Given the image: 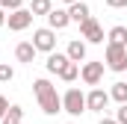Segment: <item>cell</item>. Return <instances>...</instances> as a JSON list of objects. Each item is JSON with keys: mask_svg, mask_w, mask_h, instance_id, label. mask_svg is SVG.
<instances>
[{"mask_svg": "<svg viewBox=\"0 0 127 124\" xmlns=\"http://www.w3.org/2000/svg\"><path fill=\"white\" fill-rule=\"evenodd\" d=\"M115 121H118V124H127V103H118V109H115Z\"/></svg>", "mask_w": 127, "mask_h": 124, "instance_id": "cell-21", "label": "cell"}, {"mask_svg": "<svg viewBox=\"0 0 127 124\" xmlns=\"http://www.w3.org/2000/svg\"><path fill=\"white\" fill-rule=\"evenodd\" d=\"M35 44L32 41H18L15 44V59L18 62H24V65H32V59H35Z\"/></svg>", "mask_w": 127, "mask_h": 124, "instance_id": "cell-10", "label": "cell"}, {"mask_svg": "<svg viewBox=\"0 0 127 124\" xmlns=\"http://www.w3.org/2000/svg\"><path fill=\"white\" fill-rule=\"evenodd\" d=\"M21 6H24V0H0V9H6V12L21 9Z\"/></svg>", "mask_w": 127, "mask_h": 124, "instance_id": "cell-20", "label": "cell"}, {"mask_svg": "<svg viewBox=\"0 0 127 124\" xmlns=\"http://www.w3.org/2000/svg\"><path fill=\"white\" fill-rule=\"evenodd\" d=\"M65 53H68L71 62H86V41L83 38H71L68 47H65Z\"/></svg>", "mask_w": 127, "mask_h": 124, "instance_id": "cell-12", "label": "cell"}, {"mask_svg": "<svg viewBox=\"0 0 127 124\" xmlns=\"http://www.w3.org/2000/svg\"><path fill=\"white\" fill-rule=\"evenodd\" d=\"M68 124H71V121H68Z\"/></svg>", "mask_w": 127, "mask_h": 124, "instance_id": "cell-28", "label": "cell"}, {"mask_svg": "<svg viewBox=\"0 0 127 124\" xmlns=\"http://www.w3.org/2000/svg\"><path fill=\"white\" fill-rule=\"evenodd\" d=\"M32 44H35V50H41V53L56 50V30H53V27H38V30L32 32Z\"/></svg>", "mask_w": 127, "mask_h": 124, "instance_id": "cell-4", "label": "cell"}, {"mask_svg": "<svg viewBox=\"0 0 127 124\" xmlns=\"http://www.w3.org/2000/svg\"><path fill=\"white\" fill-rule=\"evenodd\" d=\"M109 97H112L115 103H127V83H124V80L112 83V89H109Z\"/></svg>", "mask_w": 127, "mask_h": 124, "instance_id": "cell-15", "label": "cell"}, {"mask_svg": "<svg viewBox=\"0 0 127 124\" xmlns=\"http://www.w3.org/2000/svg\"><path fill=\"white\" fill-rule=\"evenodd\" d=\"M32 94H35V100H38V106H41L44 115H56V112H62V97H59L56 86H53L47 77L32 80Z\"/></svg>", "mask_w": 127, "mask_h": 124, "instance_id": "cell-1", "label": "cell"}, {"mask_svg": "<svg viewBox=\"0 0 127 124\" xmlns=\"http://www.w3.org/2000/svg\"><path fill=\"white\" fill-rule=\"evenodd\" d=\"M12 77H15V68L9 62H0V83H9Z\"/></svg>", "mask_w": 127, "mask_h": 124, "instance_id": "cell-19", "label": "cell"}, {"mask_svg": "<svg viewBox=\"0 0 127 124\" xmlns=\"http://www.w3.org/2000/svg\"><path fill=\"white\" fill-rule=\"evenodd\" d=\"M80 38L86 41V44H103V27L97 24L95 18H86L83 24H80Z\"/></svg>", "mask_w": 127, "mask_h": 124, "instance_id": "cell-6", "label": "cell"}, {"mask_svg": "<svg viewBox=\"0 0 127 124\" xmlns=\"http://www.w3.org/2000/svg\"><path fill=\"white\" fill-rule=\"evenodd\" d=\"M32 18H35V15H32L30 9H24V6H21V9H12V12L6 15V27L12 32H24L32 24Z\"/></svg>", "mask_w": 127, "mask_h": 124, "instance_id": "cell-5", "label": "cell"}, {"mask_svg": "<svg viewBox=\"0 0 127 124\" xmlns=\"http://www.w3.org/2000/svg\"><path fill=\"white\" fill-rule=\"evenodd\" d=\"M77 77H80V62H71V59H68V65L59 71V80H65V83H74Z\"/></svg>", "mask_w": 127, "mask_h": 124, "instance_id": "cell-14", "label": "cell"}, {"mask_svg": "<svg viewBox=\"0 0 127 124\" xmlns=\"http://www.w3.org/2000/svg\"><path fill=\"white\" fill-rule=\"evenodd\" d=\"M65 65H68V53H59V50H50V53H47L44 68H47L50 74H56V77H59V71H62Z\"/></svg>", "mask_w": 127, "mask_h": 124, "instance_id": "cell-11", "label": "cell"}, {"mask_svg": "<svg viewBox=\"0 0 127 124\" xmlns=\"http://www.w3.org/2000/svg\"><path fill=\"white\" fill-rule=\"evenodd\" d=\"M62 3H65V6H71V3H77V0H62Z\"/></svg>", "mask_w": 127, "mask_h": 124, "instance_id": "cell-27", "label": "cell"}, {"mask_svg": "<svg viewBox=\"0 0 127 124\" xmlns=\"http://www.w3.org/2000/svg\"><path fill=\"white\" fill-rule=\"evenodd\" d=\"M68 15H71V21H77V24H83L86 18H92V9H89V3H83V0H77V3H71V6H68Z\"/></svg>", "mask_w": 127, "mask_h": 124, "instance_id": "cell-13", "label": "cell"}, {"mask_svg": "<svg viewBox=\"0 0 127 124\" xmlns=\"http://www.w3.org/2000/svg\"><path fill=\"white\" fill-rule=\"evenodd\" d=\"M6 109H9V100H6V94H0V121L6 118Z\"/></svg>", "mask_w": 127, "mask_h": 124, "instance_id": "cell-23", "label": "cell"}, {"mask_svg": "<svg viewBox=\"0 0 127 124\" xmlns=\"http://www.w3.org/2000/svg\"><path fill=\"white\" fill-rule=\"evenodd\" d=\"M44 18H47V27H53V30H65V27L71 24V15H68V9H56V6H53V9H50Z\"/></svg>", "mask_w": 127, "mask_h": 124, "instance_id": "cell-9", "label": "cell"}, {"mask_svg": "<svg viewBox=\"0 0 127 124\" xmlns=\"http://www.w3.org/2000/svg\"><path fill=\"white\" fill-rule=\"evenodd\" d=\"M109 9H127V0H103Z\"/></svg>", "mask_w": 127, "mask_h": 124, "instance_id": "cell-22", "label": "cell"}, {"mask_svg": "<svg viewBox=\"0 0 127 124\" xmlns=\"http://www.w3.org/2000/svg\"><path fill=\"white\" fill-rule=\"evenodd\" d=\"M0 27H6V9H0Z\"/></svg>", "mask_w": 127, "mask_h": 124, "instance_id": "cell-25", "label": "cell"}, {"mask_svg": "<svg viewBox=\"0 0 127 124\" xmlns=\"http://www.w3.org/2000/svg\"><path fill=\"white\" fill-rule=\"evenodd\" d=\"M62 112L74 115V118H77V115H83V112H89V109H86V94L80 92L77 86H71V89L62 94Z\"/></svg>", "mask_w": 127, "mask_h": 124, "instance_id": "cell-3", "label": "cell"}, {"mask_svg": "<svg viewBox=\"0 0 127 124\" xmlns=\"http://www.w3.org/2000/svg\"><path fill=\"white\" fill-rule=\"evenodd\" d=\"M50 9H53V0H32V3H30V12H32V15H47Z\"/></svg>", "mask_w": 127, "mask_h": 124, "instance_id": "cell-17", "label": "cell"}, {"mask_svg": "<svg viewBox=\"0 0 127 124\" xmlns=\"http://www.w3.org/2000/svg\"><path fill=\"white\" fill-rule=\"evenodd\" d=\"M103 65L115 74H124L127 71V44H115V41H106V50H103Z\"/></svg>", "mask_w": 127, "mask_h": 124, "instance_id": "cell-2", "label": "cell"}, {"mask_svg": "<svg viewBox=\"0 0 127 124\" xmlns=\"http://www.w3.org/2000/svg\"><path fill=\"white\" fill-rule=\"evenodd\" d=\"M0 124H18V121H9V118H3V121H0Z\"/></svg>", "mask_w": 127, "mask_h": 124, "instance_id": "cell-26", "label": "cell"}, {"mask_svg": "<svg viewBox=\"0 0 127 124\" xmlns=\"http://www.w3.org/2000/svg\"><path fill=\"white\" fill-rule=\"evenodd\" d=\"M97 124H118V121H115V118H106V115H100V121H97Z\"/></svg>", "mask_w": 127, "mask_h": 124, "instance_id": "cell-24", "label": "cell"}, {"mask_svg": "<svg viewBox=\"0 0 127 124\" xmlns=\"http://www.w3.org/2000/svg\"><path fill=\"white\" fill-rule=\"evenodd\" d=\"M103 59L100 62H83V68H80V77H83V83L86 86H100V80H103Z\"/></svg>", "mask_w": 127, "mask_h": 124, "instance_id": "cell-7", "label": "cell"}, {"mask_svg": "<svg viewBox=\"0 0 127 124\" xmlns=\"http://www.w3.org/2000/svg\"><path fill=\"white\" fill-rule=\"evenodd\" d=\"M106 41H115V44H127V27H121V24H115L112 30L106 32Z\"/></svg>", "mask_w": 127, "mask_h": 124, "instance_id": "cell-16", "label": "cell"}, {"mask_svg": "<svg viewBox=\"0 0 127 124\" xmlns=\"http://www.w3.org/2000/svg\"><path fill=\"white\" fill-rule=\"evenodd\" d=\"M109 92H103V89H97V86H92V92L86 94V109L89 112H103L106 106H109Z\"/></svg>", "mask_w": 127, "mask_h": 124, "instance_id": "cell-8", "label": "cell"}, {"mask_svg": "<svg viewBox=\"0 0 127 124\" xmlns=\"http://www.w3.org/2000/svg\"><path fill=\"white\" fill-rule=\"evenodd\" d=\"M6 118H9V121H18V124H21V118H24V109H21L18 103H9V109H6Z\"/></svg>", "mask_w": 127, "mask_h": 124, "instance_id": "cell-18", "label": "cell"}]
</instances>
